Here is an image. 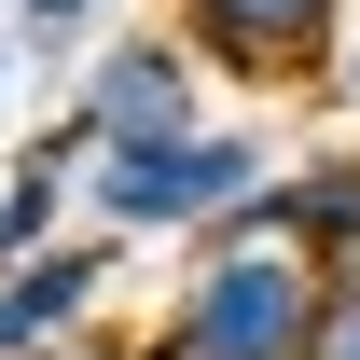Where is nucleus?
<instances>
[{
  "instance_id": "nucleus-2",
  "label": "nucleus",
  "mask_w": 360,
  "mask_h": 360,
  "mask_svg": "<svg viewBox=\"0 0 360 360\" xmlns=\"http://www.w3.org/2000/svg\"><path fill=\"white\" fill-rule=\"evenodd\" d=\"M319 333V264L291 236H194V277L167 305L180 360H305Z\"/></svg>"
},
{
  "instance_id": "nucleus-12",
  "label": "nucleus",
  "mask_w": 360,
  "mask_h": 360,
  "mask_svg": "<svg viewBox=\"0 0 360 360\" xmlns=\"http://www.w3.org/2000/svg\"><path fill=\"white\" fill-rule=\"evenodd\" d=\"M14 56H28V42H0V84H14Z\"/></svg>"
},
{
  "instance_id": "nucleus-6",
  "label": "nucleus",
  "mask_w": 360,
  "mask_h": 360,
  "mask_svg": "<svg viewBox=\"0 0 360 360\" xmlns=\"http://www.w3.org/2000/svg\"><path fill=\"white\" fill-rule=\"evenodd\" d=\"M111 250L125 236H42V250H14L0 264V360H42L56 333H84L97 291H111Z\"/></svg>"
},
{
  "instance_id": "nucleus-1",
  "label": "nucleus",
  "mask_w": 360,
  "mask_h": 360,
  "mask_svg": "<svg viewBox=\"0 0 360 360\" xmlns=\"http://www.w3.org/2000/svg\"><path fill=\"white\" fill-rule=\"evenodd\" d=\"M250 180H264V139L250 125H167V139H84L70 208L97 236H208Z\"/></svg>"
},
{
  "instance_id": "nucleus-8",
  "label": "nucleus",
  "mask_w": 360,
  "mask_h": 360,
  "mask_svg": "<svg viewBox=\"0 0 360 360\" xmlns=\"http://www.w3.org/2000/svg\"><path fill=\"white\" fill-rule=\"evenodd\" d=\"M305 360H360V264L319 277V333H305Z\"/></svg>"
},
{
  "instance_id": "nucleus-7",
  "label": "nucleus",
  "mask_w": 360,
  "mask_h": 360,
  "mask_svg": "<svg viewBox=\"0 0 360 360\" xmlns=\"http://www.w3.org/2000/svg\"><path fill=\"white\" fill-rule=\"evenodd\" d=\"M70 167H84V125L56 111V125L14 153V180H0V264H14V250H42V236H70Z\"/></svg>"
},
{
  "instance_id": "nucleus-11",
  "label": "nucleus",
  "mask_w": 360,
  "mask_h": 360,
  "mask_svg": "<svg viewBox=\"0 0 360 360\" xmlns=\"http://www.w3.org/2000/svg\"><path fill=\"white\" fill-rule=\"evenodd\" d=\"M42 360H125V347H111V333H97V319H84V333H56Z\"/></svg>"
},
{
  "instance_id": "nucleus-3",
  "label": "nucleus",
  "mask_w": 360,
  "mask_h": 360,
  "mask_svg": "<svg viewBox=\"0 0 360 360\" xmlns=\"http://www.w3.org/2000/svg\"><path fill=\"white\" fill-rule=\"evenodd\" d=\"M347 14H360V0H180V42H194V70H222V84L291 97V84L333 70Z\"/></svg>"
},
{
  "instance_id": "nucleus-9",
  "label": "nucleus",
  "mask_w": 360,
  "mask_h": 360,
  "mask_svg": "<svg viewBox=\"0 0 360 360\" xmlns=\"http://www.w3.org/2000/svg\"><path fill=\"white\" fill-rule=\"evenodd\" d=\"M97 14H111V0H14V42H84V28H97Z\"/></svg>"
},
{
  "instance_id": "nucleus-5",
  "label": "nucleus",
  "mask_w": 360,
  "mask_h": 360,
  "mask_svg": "<svg viewBox=\"0 0 360 360\" xmlns=\"http://www.w3.org/2000/svg\"><path fill=\"white\" fill-rule=\"evenodd\" d=\"M208 236H291L319 277L360 264V139H333V153H305V167H264Z\"/></svg>"
},
{
  "instance_id": "nucleus-4",
  "label": "nucleus",
  "mask_w": 360,
  "mask_h": 360,
  "mask_svg": "<svg viewBox=\"0 0 360 360\" xmlns=\"http://www.w3.org/2000/svg\"><path fill=\"white\" fill-rule=\"evenodd\" d=\"M194 42L180 28H125V42H97L84 56V84H70V125L84 139H167V125H208L194 111Z\"/></svg>"
},
{
  "instance_id": "nucleus-10",
  "label": "nucleus",
  "mask_w": 360,
  "mask_h": 360,
  "mask_svg": "<svg viewBox=\"0 0 360 360\" xmlns=\"http://www.w3.org/2000/svg\"><path fill=\"white\" fill-rule=\"evenodd\" d=\"M319 84H333V111H360V14H347V42H333V70H319Z\"/></svg>"
}]
</instances>
